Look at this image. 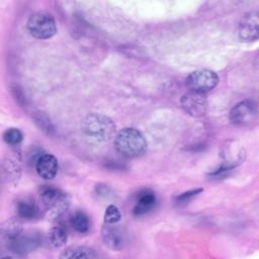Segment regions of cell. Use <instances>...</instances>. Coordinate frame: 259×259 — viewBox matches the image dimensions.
Masks as SVG:
<instances>
[{"label":"cell","instance_id":"9a60e30c","mask_svg":"<svg viewBox=\"0 0 259 259\" xmlns=\"http://www.w3.org/2000/svg\"><path fill=\"white\" fill-rule=\"evenodd\" d=\"M68 233L66 226L62 223H57L54 225L48 234L49 243L53 248H60L65 245L67 241Z\"/></svg>","mask_w":259,"mask_h":259},{"label":"cell","instance_id":"9c48e42d","mask_svg":"<svg viewBox=\"0 0 259 259\" xmlns=\"http://www.w3.org/2000/svg\"><path fill=\"white\" fill-rule=\"evenodd\" d=\"M40 242L41 240L39 238V234L22 232L18 237H16L6 246L11 252L16 254H25L37 248L40 245Z\"/></svg>","mask_w":259,"mask_h":259},{"label":"cell","instance_id":"30bf717a","mask_svg":"<svg viewBox=\"0 0 259 259\" xmlns=\"http://www.w3.org/2000/svg\"><path fill=\"white\" fill-rule=\"evenodd\" d=\"M101 238L104 243L109 249L118 251L121 250L124 246V233L115 224H106L101 228Z\"/></svg>","mask_w":259,"mask_h":259},{"label":"cell","instance_id":"ffe728a7","mask_svg":"<svg viewBox=\"0 0 259 259\" xmlns=\"http://www.w3.org/2000/svg\"><path fill=\"white\" fill-rule=\"evenodd\" d=\"M121 218L120 211L118 207L114 204H110L106 207L105 213H104V223L106 224H116L119 222Z\"/></svg>","mask_w":259,"mask_h":259},{"label":"cell","instance_id":"44dd1931","mask_svg":"<svg viewBox=\"0 0 259 259\" xmlns=\"http://www.w3.org/2000/svg\"><path fill=\"white\" fill-rule=\"evenodd\" d=\"M34 120H35V123L39 126V128H41V131H44L48 134H50L51 132L54 131V126L46 114H44L41 112H37L34 115Z\"/></svg>","mask_w":259,"mask_h":259},{"label":"cell","instance_id":"2e32d148","mask_svg":"<svg viewBox=\"0 0 259 259\" xmlns=\"http://www.w3.org/2000/svg\"><path fill=\"white\" fill-rule=\"evenodd\" d=\"M16 211L18 217L25 220H33L39 215V208L37 205L28 199H23L17 202Z\"/></svg>","mask_w":259,"mask_h":259},{"label":"cell","instance_id":"8992f818","mask_svg":"<svg viewBox=\"0 0 259 259\" xmlns=\"http://www.w3.org/2000/svg\"><path fill=\"white\" fill-rule=\"evenodd\" d=\"M258 109L255 102L251 100H244L236 104L231 112V121L239 126H248L257 120Z\"/></svg>","mask_w":259,"mask_h":259},{"label":"cell","instance_id":"4fadbf2b","mask_svg":"<svg viewBox=\"0 0 259 259\" xmlns=\"http://www.w3.org/2000/svg\"><path fill=\"white\" fill-rule=\"evenodd\" d=\"M1 171L3 179L12 185L17 184L21 176V168L19 165L11 160V159H4L1 163Z\"/></svg>","mask_w":259,"mask_h":259},{"label":"cell","instance_id":"ba28073f","mask_svg":"<svg viewBox=\"0 0 259 259\" xmlns=\"http://www.w3.org/2000/svg\"><path fill=\"white\" fill-rule=\"evenodd\" d=\"M239 37L243 41H254L259 36V17L257 11H249L246 13L238 28Z\"/></svg>","mask_w":259,"mask_h":259},{"label":"cell","instance_id":"7a4b0ae2","mask_svg":"<svg viewBox=\"0 0 259 259\" xmlns=\"http://www.w3.org/2000/svg\"><path fill=\"white\" fill-rule=\"evenodd\" d=\"M83 133L98 142H106L115 135L116 126L112 119L101 113H89L81 123Z\"/></svg>","mask_w":259,"mask_h":259},{"label":"cell","instance_id":"5b68a950","mask_svg":"<svg viewBox=\"0 0 259 259\" xmlns=\"http://www.w3.org/2000/svg\"><path fill=\"white\" fill-rule=\"evenodd\" d=\"M219 83L218 75L207 69L193 71L186 78V85L191 91L205 93L213 89Z\"/></svg>","mask_w":259,"mask_h":259},{"label":"cell","instance_id":"d6986e66","mask_svg":"<svg viewBox=\"0 0 259 259\" xmlns=\"http://www.w3.org/2000/svg\"><path fill=\"white\" fill-rule=\"evenodd\" d=\"M3 139L6 144L16 147L19 146L23 140V134L19 128L9 127L3 134Z\"/></svg>","mask_w":259,"mask_h":259},{"label":"cell","instance_id":"3957f363","mask_svg":"<svg viewBox=\"0 0 259 259\" xmlns=\"http://www.w3.org/2000/svg\"><path fill=\"white\" fill-rule=\"evenodd\" d=\"M45 217L48 220H56L61 217L70 205V196L55 187H47L40 193Z\"/></svg>","mask_w":259,"mask_h":259},{"label":"cell","instance_id":"e0dca14e","mask_svg":"<svg viewBox=\"0 0 259 259\" xmlns=\"http://www.w3.org/2000/svg\"><path fill=\"white\" fill-rule=\"evenodd\" d=\"M23 232L21 225L15 221L6 222L1 229L2 239L6 245L12 242L16 237H18Z\"/></svg>","mask_w":259,"mask_h":259},{"label":"cell","instance_id":"52a82bcc","mask_svg":"<svg viewBox=\"0 0 259 259\" xmlns=\"http://www.w3.org/2000/svg\"><path fill=\"white\" fill-rule=\"evenodd\" d=\"M180 104L182 109L192 117H201L206 113L207 100L204 93L189 90L182 95Z\"/></svg>","mask_w":259,"mask_h":259},{"label":"cell","instance_id":"5bb4252c","mask_svg":"<svg viewBox=\"0 0 259 259\" xmlns=\"http://www.w3.org/2000/svg\"><path fill=\"white\" fill-rule=\"evenodd\" d=\"M97 254L95 251L89 247L85 246H73L65 249L62 254L60 255V258L62 259H91L96 258Z\"/></svg>","mask_w":259,"mask_h":259},{"label":"cell","instance_id":"7402d4cb","mask_svg":"<svg viewBox=\"0 0 259 259\" xmlns=\"http://www.w3.org/2000/svg\"><path fill=\"white\" fill-rule=\"evenodd\" d=\"M202 191H203L202 188H195V189H192V190L183 192V193H181L179 196L176 197V200H177V202H179V203L187 202L188 200H190L191 198H193L194 196H196L197 194H199V193L202 192Z\"/></svg>","mask_w":259,"mask_h":259},{"label":"cell","instance_id":"ac0fdd59","mask_svg":"<svg viewBox=\"0 0 259 259\" xmlns=\"http://www.w3.org/2000/svg\"><path fill=\"white\" fill-rule=\"evenodd\" d=\"M71 226L76 232L85 234L89 231L90 222L88 217L83 211H76L71 217Z\"/></svg>","mask_w":259,"mask_h":259},{"label":"cell","instance_id":"277c9868","mask_svg":"<svg viewBox=\"0 0 259 259\" xmlns=\"http://www.w3.org/2000/svg\"><path fill=\"white\" fill-rule=\"evenodd\" d=\"M27 29L34 37L48 39L57 33V23L52 14L48 12H36L28 18Z\"/></svg>","mask_w":259,"mask_h":259},{"label":"cell","instance_id":"7c38bea8","mask_svg":"<svg viewBox=\"0 0 259 259\" xmlns=\"http://www.w3.org/2000/svg\"><path fill=\"white\" fill-rule=\"evenodd\" d=\"M156 195L151 190H144L138 194L136 205L134 207V214L143 215L151 211L156 204Z\"/></svg>","mask_w":259,"mask_h":259},{"label":"cell","instance_id":"6da1fadb","mask_svg":"<svg viewBox=\"0 0 259 259\" xmlns=\"http://www.w3.org/2000/svg\"><path fill=\"white\" fill-rule=\"evenodd\" d=\"M116 151L125 158H137L147 151V140L144 135L134 127H125L117 133L114 139Z\"/></svg>","mask_w":259,"mask_h":259},{"label":"cell","instance_id":"8fae6325","mask_svg":"<svg viewBox=\"0 0 259 259\" xmlns=\"http://www.w3.org/2000/svg\"><path fill=\"white\" fill-rule=\"evenodd\" d=\"M35 170L40 178L53 179L59 170L58 159L52 154H42L35 161Z\"/></svg>","mask_w":259,"mask_h":259}]
</instances>
